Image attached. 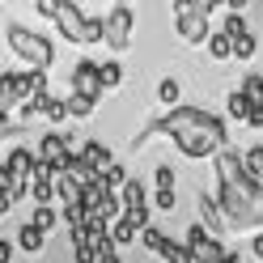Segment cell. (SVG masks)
<instances>
[{
	"label": "cell",
	"instance_id": "6da1fadb",
	"mask_svg": "<svg viewBox=\"0 0 263 263\" xmlns=\"http://www.w3.org/2000/svg\"><path fill=\"white\" fill-rule=\"evenodd\" d=\"M55 26H60L72 43H102V39H106V17H85L77 5H60Z\"/></svg>",
	"mask_w": 263,
	"mask_h": 263
},
{
	"label": "cell",
	"instance_id": "7a4b0ae2",
	"mask_svg": "<svg viewBox=\"0 0 263 263\" xmlns=\"http://www.w3.org/2000/svg\"><path fill=\"white\" fill-rule=\"evenodd\" d=\"M9 47H13V51H17L34 72H47V68H51V60H55L51 43H47L43 34H30V30H22V26H9Z\"/></svg>",
	"mask_w": 263,
	"mask_h": 263
},
{
	"label": "cell",
	"instance_id": "3957f363",
	"mask_svg": "<svg viewBox=\"0 0 263 263\" xmlns=\"http://www.w3.org/2000/svg\"><path fill=\"white\" fill-rule=\"evenodd\" d=\"M208 13H212L208 0H174L178 34H183L187 43H204V39H212V34H208Z\"/></svg>",
	"mask_w": 263,
	"mask_h": 263
},
{
	"label": "cell",
	"instance_id": "277c9868",
	"mask_svg": "<svg viewBox=\"0 0 263 263\" xmlns=\"http://www.w3.org/2000/svg\"><path fill=\"white\" fill-rule=\"evenodd\" d=\"M132 30H136V13H132L127 5H115L106 13V43L115 47V51H127L132 47Z\"/></svg>",
	"mask_w": 263,
	"mask_h": 263
},
{
	"label": "cell",
	"instance_id": "5b68a950",
	"mask_svg": "<svg viewBox=\"0 0 263 263\" xmlns=\"http://www.w3.org/2000/svg\"><path fill=\"white\" fill-rule=\"evenodd\" d=\"M187 246H191L195 263H225V255H229L225 246L204 229V225H191V229H187Z\"/></svg>",
	"mask_w": 263,
	"mask_h": 263
},
{
	"label": "cell",
	"instance_id": "8992f818",
	"mask_svg": "<svg viewBox=\"0 0 263 263\" xmlns=\"http://www.w3.org/2000/svg\"><path fill=\"white\" fill-rule=\"evenodd\" d=\"M102 64H93V60H81L77 68H72V93L81 98H89V102H98L102 98Z\"/></svg>",
	"mask_w": 263,
	"mask_h": 263
},
{
	"label": "cell",
	"instance_id": "52a82bcc",
	"mask_svg": "<svg viewBox=\"0 0 263 263\" xmlns=\"http://www.w3.org/2000/svg\"><path fill=\"white\" fill-rule=\"evenodd\" d=\"M174 144H178V153H183V157H212V153L225 149L212 132H200V127H195V132H183V136H174Z\"/></svg>",
	"mask_w": 263,
	"mask_h": 263
},
{
	"label": "cell",
	"instance_id": "ba28073f",
	"mask_svg": "<svg viewBox=\"0 0 263 263\" xmlns=\"http://www.w3.org/2000/svg\"><path fill=\"white\" fill-rule=\"evenodd\" d=\"M30 93H26V77L22 72H5L0 77V115H9L13 106H26Z\"/></svg>",
	"mask_w": 263,
	"mask_h": 263
},
{
	"label": "cell",
	"instance_id": "9c48e42d",
	"mask_svg": "<svg viewBox=\"0 0 263 263\" xmlns=\"http://www.w3.org/2000/svg\"><path fill=\"white\" fill-rule=\"evenodd\" d=\"M68 136H60V132H47V136L39 140V161H47V166L64 170V161H68Z\"/></svg>",
	"mask_w": 263,
	"mask_h": 263
},
{
	"label": "cell",
	"instance_id": "30bf717a",
	"mask_svg": "<svg viewBox=\"0 0 263 263\" xmlns=\"http://www.w3.org/2000/svg\"><path fill=\"white\" fill-rule=\"evenodd\" d=\"M200 217H204V225H208V234H212V238H221L225 229H229L225 208H221V200H217V195H204V191H200Z\"/></svg>",
	"mask_w": 263,
	"mask_h": 263
},
{
	"label": "cell",
	"instance_id": "8fae6325",
	"mask_svg": "<svg viewBox=\"0 0 263 263\" xmlns=\"http://www.w3.org/2000/svg\"><path fill=\"white\" fill-rule=\"evenodd\" d=\"M5 170L13 174V178H34V170H39V153H30V149H13L9 153V161H5Z\"/></svg>",
	"mask_w": 263,
	"mask_h": 263
},
{
	"label": "cell",
	"instance_id": "7c38bea8",
	"mask_svg": "<svg viewBox=\"0 0 263 263\" xmlns=\"http://www.w3.org/2000/svg\"><path fill=\"white\" fill-rule=\"evenodd\" d=\"M81 157H85L89 170H98V174H106V170L115 166V161H110V149H106V144H98V140H89L85 149H81Z\"/></svg>",
	"mask_w": 263,
	"mask_h": 263
},
{
	"label": "cell",
	"instance_id": "4fadbf2b",
	"mask_svg": "<svg viewBox=\"0 0 263 263\" xmlns=\"http://www.w3.org/2000/svg\"><path fill=\"white\" fill-rule=\"evenodd\" d=\"M225 110H229V119H246V123H251L255 102H251V98H246L242 89H234V93H229V102H225Z\"/></svg>",
	"mask_w": 263,
	"mask_h": 263
},
{
	"label": "cell",
	"instance_id": "5bb4252c",
	"mask_svg": "<svg viewBox=\"0 0 263 263\" xmlns=\"http://www.w3.org/2000/svg\"><path fill=\"white\" fill-rule=\"evenodd\" d=\"M43 242H47V234H43L39 225H22V234H17V246H22V251L39 255V251H43Z\"/></svg>",
	"mask_w": 263,
	"mask_h": 263
},
{
	"label": "cell",
	"instance_id": "9a60e30c",
	"mask_svg": "<svg viewBox=\"0 0 263 263\" xmlns=\"http://www.w3.org/2000/svg\"><path fill=\"white\" fill-rule=\"evenodd\" d=\"M110 238H115V251H119V246H132V242H136V225H132L127 217H119L110 225Z\"/></svg>",
	"mask_w": 263,
	"mask_h": 263
},
{
	"label": "cell",
	"instance_id": "2e32d148",
	"mask_svg": "<svg viewBox=\"0 0 263 263\" xmlns=\"http://www.w3.org/2000/svg\"><path fill=\"white\" fill-rule=\"evenodd\" d=\"M132 208H144V183L140 178H132L123 187V212H132Z\"/></svg>",
	"mask_w": 263,
	"mask_h": 263
},
{
	"label": "cell",
	"instance_id": "e0dca14e",
	"mask_svg": "<svg viewBox=\"0 0 263 263\" xmlns=\"http://www.w3.org/2000/svg\"><path fill=\"white\" fill-rule=\"evenodd\" d=\"M208 51H212V60H229V55H234V39L221 30V34H212V39H208Z\"/></svg>",
	"mask_w": 263,
	"mask_h": 263
},
{
	"label": "cell",
	"instance_id": "ac0fdd59",
	"mask_svg": "<svg viewBox=\"0 0 263 263\" xmlns=\"http://www.w3.org/2000/svg\"><path fill=\"white\" fill-rule=\"evenodd\" d=\"M242 161H246V178L263 187V149H251V153H246Z\"/></svg>",
	"mask_w": 263,
	"mask_h": 263
},
{
	"label": "cell",
	"instance_id": "d6986e66",
	"mask_svg": "<svg viewBox=\"0 0 263 263\" xmlns=\"http://www.w3.org/2000/svg\"><path fill=\"white\" fill-rule=\"evenodd\" d=\"M43 115H47L51 123H64V119H68V102H60V98L47 93V98H43Z\"/></svg>",
	"mask_w": 263,
	"mask_h": 263
},
{
	"label": "cell",
	"instance_id": "ffe728a7",
	"mask_svg": "<svg viewBox=\"0 0 263 263\" xmlns=\"http://www.w3.org/2000/svg\"><path fill=\"white\" fill-rule=\"evenodd\" d=\"M140 242L149 246V251H157V255H166V246H170V238L161 234L157 225H149V229H144V234H140Z\"/></svg>",
	"mask_w": 263,
	"mask_h": 263
},
{
	"label": "cell",
	"instance_id": "44dd1931",
	"mask_svg": "<svg viewBox=\"0 0 263 263\" xmlns=\"http://www.w3.org/2000/svg\"><path fill=\"white\" fill-rule=\"evenodd\" d=\"M178 93H183V89H178V81H174V77H166V81L157 85V98H161L170 110H174V106H183V102H178Z\"/></svg>",
	"mask_w": 263,
	"mask_h": 263
},
{
	"label": "cell",
	"instance_id": "7402d4cb",
	"mask_svg": "<svg viewBox=\"0 0 263 263\" xmlns=\"http://www.w3.org/2000/svg\"><path fill=\"white\" fill-rule=\"evenodd\" d=\"M242 93L251 98L255 106H263V72H251V77H246V81H242Z\"/></svg>",
	"mask_w": 263,
	"mask_h": 263
},
{
	"label": "cell",
	"instance_id": "603a6c76",
	"mask_svg": "<svg viewBox=\"0 0 263 263\" xmlns=\"http://www.w3.org/2000/svg\"><path fill=\"white\" fill-rule=\"evenodd\" d=\"M161 259H166V263H195V255H191V246H187V242H170Z\"/></svg>",
	"mask_w": 263,
	"mask_h": 263
},
{
	"label": "cell",
	"instance_id": "cb8c5ba5",
	"mask_svg": "<svg viewBox=\"0 0 263 263\" xmlns=\"http://www.w3.org/2000/svg\"><path fill=\"white\" fill-rule=\"evenodd\" d=\"M225 34L234 39V43L251 34V26H246V17H242V13H229V17H225Z\"/></svg>",
	"mask_w": 263,
	"mask_h": 263
},
{
	"label": "cell",
	"instance_id": "d4e9b609",
	"mask_svg": "<svg viewBox=\"0 0 263 263\" xmlns=\"http://www.w3.org/2000/svg\"><path fill=\"white\" fill-rule=\"evenodd\" d=\"M72 259L77 263H98V251H93L85 238H72Z\"/></svg>",
	"mask_w": 263,
	"mask_h": 263
},
{
	"label": "cell",
	"instance_id": "484cf974",
	"mask_svg": "<svg viewBox=\"0 0 263 263\" xmlns=\"http://www.w3.org/2000/svg\"><path fill=\"white\" fill-rule=\"evenodd\" d=\"M102 183H106V187L115 191V187H127V183H132V178H127V170L119 166V161H115V166H110V170L102 174Z\"/></svg>",
	"mask_w": 263,
	"mask_h": 263
},
{
	"label": "cell",
	"instance_id": "4316f807",
	"mask_svg": "<svg viewBox=\"0 0 263 263\" xmlns=\"http://www.w3.org/2000/svg\"><path fill=\"white\" fill-rule=\"evenodd\" d=\"M68 115L89 119V115H93V102H89V98H81V93H72V98H68Z\"/></svg>",
	"mask_w": 263,
	"mask_h": 263
},
{
	"label": "cell",
	"instance_id": "83f0119b",
	"mask_svg": "<svg viewBox=\"0 0 263 263\" xmlns=\"http://www.w3.org/2000/svg\"><path fill=\"white\" fill-rule=\"evenodd\" d=\"M119 81H123V68H119V64H115V60H110V64H102V85H106V89H115Z\"/></svg>",
	"mask_w": 263,
	"mask_h": 263
},
{
	"label": "cell",
	"instance_id": "f1b7e54d",
	"mask_svg": "<svg viewBox=\"0 0 263 263\" xmlns=\"http://www.w3.org/2000/svg\"><path fill=\"white\" fill-rule=\"evenodd\" d=\"M30 225H39L43 234H47V229L55 225V212H51V208H34V221H30Z\"/></svg>",
	"mask_w": 263,
	"mask_h": 263
},
{
	"label": "cell",
	"instance_id": "f546056e",
	"mask_svg": "<svg viewBox=\"0 0 263 263\" xmlns=\"http://www.w3.org/2000/svg\"><path fill=\"white\" fill-rule=\"evenodd\" d=\"M234 55H238V60H251V55H255V34L238 39V43H234Z\"/></svg>",
	"mask_w": 263,
	"mask_h": 263
},
{
	"label": "cell",
	"instance_id": "4dcf8cb0",
	"mask_svg": "<svg viewBox=\"0 0 263 263\" xmlns=\"http://www.w3.org/2000/svg\"><path fill=\"white\" fill-rule=\"evenodd\" d=\"M157 191H174V170L170 166H157Z\"/></svg>",
	"mask_w": 263,
	"mask_h": 263
},
{
	"label": "cell",
	"instance_id": "1f68e13d",
	"mask_svg": "<svg viewBox=\"0 0 263 263\" xmlns=\"http://www.w3.org/2000/svg\"><path fill=\"white\" fill-rule=\"evenodd\" d=\"M153 204H157L161 212H174V204H178V200H174V191H157V200H153Z\"/></svg>",
	"mask_w": 263,
	"mask_h": 263
},
{
	"label": "cell",
	"instance_id": "d6a6232c",
	"mask_svg": "<svg viewBox=\"0 0 263 263\" xmlns=\"http://www.w3.org/2000/svg\"><path fill=\"white\" fill-rule=\"evenodd\" d=\"M0 263H13V242L0 238Z\"/></svg>",
	"mask_w": 263,
	"mask_h": 263
},
{
	"label": "cell",
	"instance_id": "836d02e7",
	"mask_svg": "<svg viewBox=\"0 0 263 263\" xmlns=\"http://www.w3.org/2000/svg\"><path fill=\"white\" fill-rule=\"evenodd\" d=\"M98 263H119V251H102V255H98Z\"/></svg>",
	"mask_w": 263,
	"mask_h": 263
},
{
	"label": "cell",
	"instance_id": "e575fe53",
	"mask_svg": "<svg viewBox=\"0 0 263 263\" xmlns=\"http://www.w3.org/2000/svg\"><path fill=\"white\" fill-rule=\"evenodd\" d=\"M251 251H255V259H263V234H255V242H251Z\"/></svg>",
	"mask_w": 263,
	"mask_h": 263
},
{
	"label": "cell",
	"instance_id": "d590c367",
	"mask_svg": "<svg viewBox=\"0 0 263 263\" xmlns=\"http://www.w3.org/2000/svg\"><path fill=\"white\" fill-rule=\"evenodd\" d=\"M251 123H255V127H263V106H255V110H251Z\"/></svg>",
	"mask_w": 263,
	"mask_h": 263
}]
</instances>
